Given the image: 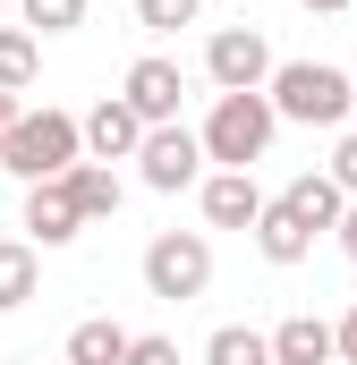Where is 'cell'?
Wrapping results in <instances>:
<instances>
[{"instance_id": "cell-3", "label": "cell", "mask_w": 357, "mask_h": 365, "mask_svg": "<svg viewBox=\"0 0 357 365\" xmlns=\"http://www.w3.org/2000/svg\"><path fill=\"white\" fill-rule=\"evenodd\" d=\"M69 162H86V145H77V110H26L17 128H9V145H0V170L9 179H26V187H43V179H60Z\"/></svg>"}, {"instance_id": "cell-1", "label": "cell", "mask_w": 357, "mask_h": 365, "mask_svg": "<svg viewBox=\"0 0 357 365\" xmlns=\"http://www.w3.org/2000/svg\"><path fill=\"white\" fill-rule=\"evenodd\" d=\"M264 102H272V119L341 128V119H349V68H332V60H272Z\"/></svg>"}, {"instance_id": "cell-12", "label": "cell", "mask_w": 357, "mask_h": 365, "mask_svg": "<svg viewBox=\"0 0 357 365\" xmlns=\"http://www.w3.org/2000/svg\"><path fill=\"white\" fill-rule=\"evenodd\" d=\"M272 365H332V323L323 314H289L281 331H264Z\"/></svg>"}, {"instance_id": "cell-11", "label": "cell", "mask_w": 357, "mask_h": 365, "mask_svg": "<svg viewBox=\"0 0 357 365\" xmlns=\"http://www.w3.org/2000/svg\"><path fill=\"white\" fill-rule=\"evenodd\" d=\"M60 187H69V204H77V221H86V230L119 212V170H111V162H69Z\"/></svg>"}, {"instance_id": "cell-25", "label": "cell", "mask_w": 357, "mask_h": 365, "mask_svg": "<svg viewBox=\"0 0 357 365\" xmlns=\"http://www.w3.org/2000/svg\"><path fill=\"white\" fill-rule=\"evenodd\" d=\"M17 119H26V102H17V93H0V145H9V128H17Z\"/></svg>"}, {"instance_id": "cell-16", "label": "cell", "mask_w": 357, "mask_h": 365, "mask_svg": "<svg viewBox=\"0 0 357 365\" xmlns=\"http://www.w3.org/2000/svg\"><path fill=\"white\" fill-rule=\"evenodd\" d=\"M119 357H128V331H119L111 314H94V323L69 331V365H119Z\"/></svg>"}, {"instance_id": "cell-15", "label": "cell", "mask_w": 357, "mask_h": 365, "mask_svg": "<svg viewBox=\"0 0 357 365\" xmlns=\"http://www.w3.org/2000/svg\"><path fill=\"white\" fill-rule=\"evenodd\" d=\"M34 289H43V255H34V238H0V314H17Z\"/></svg>"}, {"instance_id": "cell-10", "label": "cell", "mask_w": 357, "mask_h": 365, "mask_svg": "<svg viewBox=\"0 0 357 365\" xmlns=\"http://www.w3.org/2000/svg\"><path fill=\"white\" fill-rule=\"evenodd\" d=\"M272 204H281V212H289V221H298V230H315V238H323V230H332V221H341V204H349V195H341V187L323 179V170H298V179L281 187V195H272Z\"/></svg>"}, {"instance_id": "cell-14", "label": "cell", "mask_w": 357, "mask_h": 365, "mask_svg": "<svg viewBox=\"0 0 357 365\" xmlns=\"http://www.w3.org/2000/svg\"><path fill=\"white\" fill-rule=\"evenodd\" d=\"M256 255H264V264H306V255H315V230H298V221L264 195V212H256Z\"/></svg>"}, {"instance_id": "cell-13", "label": "cell", "mask_w": 357, "mask_h": 365, "mask_svg": "<svg viewBox=\"0 0 357 365\" xmlns=\"http://www.w3.org/2000/svg\"><path fill=\"white\" fill-rule=\"evenodd\" d=\"M26 230L43 238V247H69L86 221H77V204H69V187L60 179H43V187H26Z\"/></svg>"}, {"instance_id": "cell-17", "label": "cell", "mask_w": 357, "mask_h": 365, "mask_svg": "<svg viewBox=\"0 0 357 365\" xmlns=\"http://www.w3.org/2000/svg\"><path fill=\"white\" fill-rule=\"evenodd\" d=\"M34 68H43V43H34L26 26H0V93H26Z\"/></svg>"}, {"instance_id": "cell-20", "label": "cell", "mask_w": 357, "mask_h": 365, "mask_svg": "<svg viewBox=\"0 0 357 365\" xmlns=\"http://www.w3.org/2000/svg\"><path fill=\"white\" fill-rule=\"evenodd\" d=\"M204 17V0H136V26L145 34H178V26H196Z\"/></svg>"}, {"instance_id": "cell-21", "label": "cell", "mask_w": 357, "mask_h": 365, "mask_svg": "<svg viewBox=\"0 0 357 365\" xmlns=\"http://www.w3.org/2000/svg\"><path fill=\"white\" fill-rule=\"evenodd\" d=\"M119 365H178V340H162V331H128V357Z\"/></svg>"}, {"instance_id": "cell-27", "label": "cell", "mask_w": 357, "mask_h": 365, "mask_svg": "<svg viewBox=\"0 0 357 365\" xmlns=\"http://www.w3.org/2000/svg\"><path fill=\"white\" fill-rule=\"evenodd\" d=\"M349 110H357V77H349Z\"/></svg>"}, {"instance_id": "cell-2", "label": "cell", "mask_w": 357, "mask_h": 365, "mask_svg": "<svg viewBox=\"0 0 357 365\" xmlns=\"http://www.w3.org/2000/svg\"><path fill=\"white\" fill-rule=\"evenodd\" d=\"M272 102L264 93H213V119L196 128V145H204V162L213 170H256L272 153Z\"/></svg>"}, {"instance_id": "cell-22", "label": "cell", "mask_w": 357, "mask_h": 365, "mask_svg": "<svg viewBox=\"0 0 357 365\" xmlns=\"http://www.w3.org/2000/svg\"><path fill=\"white\" fill-rule=\"evenodd\" d=\"M323 179H332V187H341V195L357 204V128L341 136V145H332V170H323Z\"/></svg>"}, {"instance_id": "cell-8", "label": "cell", "mask_w": 357, "mask_h": 365, "mask_svg": "<svg viewBox=\"0 0 357 365\" xmlns=\"http://www.w3.org/2000/svg\"><path fill=\"white\" fill-rule=\"evenodd\" d=\"M77 145H86V162H128V153L145 145V119H136L119 93H102L86 119H77Z\"/></svg>"}, {"instance_id": "cell-9", "label": "cell", "mask_w": 357, "mask_h": 365, "mask_svg": "<svg viewBox=\"0 0 357 365\" xmlns=\"http://www.w3.org/2000/svg\"><path fill=\"white\" fill-rule=\"evenodd\" d=\"M196 195H204V221H213V230H256V212H264L256 170H204Z\"/></svg>"}, {"instance_id": "cell-23", "label": "cell", "mask_w": 357, "mask_h": 365, "mask_svg": "<svg viewBox=\"0 0 357 365\" xmlns=\"http://www.w3.org/2000/svg\"><path fill=\"white\" fill-rule=\"evenodd\" d=\"M332 365H357V306L332 323Z\"/></svg>"}, {"instance_id": "cell-5", "label": "cell", "mask_w": 357, "mask_h": 365, "mask_svg": "<svg viewBox=\"0 0 357 365\" xmlns=\"http://www.w3.org/2000/svg\"><path fill=\"white\" fill-rule=\"evenodd\" d=\"M128 162H136V179L154 187V195H178V187H196L204 179V145H196V128H145V145H136V153H128Z\"/></svg>"}, {"instance_id": "cell-18", "label": "cell", "mask_w": 357, "mask_h": 365, "mask_svg": "<svg viewBox=\"0 0 357 365\" xmlns=\"http://www.w3.org/2000/svg\"><path fill=\"white\" fill-rule=\"evenodd\" d=\"M204 365H272L264 331H247V323H221L213 340H204Z\"/></svg>"}, {"instance_id": "cell-24", "label": "cell", "mask_w": 357, "mask_h": 365, "mask_svg": "<svg viewBox=\"0 0 357 365\" xmlns=\"http://www.w3.org/2000/svg\"><path fill=\"white\" fill-rule=\"evenodd\" d=\"M332 238H341V255L357 264V204H341V221H332Z\"/></svg>"}, {"instance_id": "cell-6", "label": "cell", "mask_w": 357, "mask_h": 365, "mask_svg": "<svg viewBox=\"0 0 357 365\" xmlns=\"http://www.w3.org/2000/svg\"><path fill=\"white\" fill-rule=\"evenodd\" d=\"M204 77L221 93H264V77H272V43L256 34V26H221L213 43H204Z\"/></svg>"}, {"instance_id": "cell-19", "label": "cell", "mask_w": 357, "mask_h": 365, "mask_svg": "<svg viewBox=\"0 0 357 365\" xmlns=\"http://www.w3.org/2000/svg\"><path fill=\"white\" fill-rule=\"evenodd\" d=\"M26 9V34L43 43V34H77L86 26V0H17Z\"/></svg>"}, {"instance_id": "cell-4", "label": "cell", "mask_w": 357, "mask_h": 365, "mask_svg": "<svg viewBox=\"0 0 357 365\" xmlns=\"http://www.w3.org/2000/svg\"><path fill=\"white\" fill-rule=\"evenodd\" d=\"M145 289H154L162 306L204 297V289H213V238H204V230H162V238L145 247Z\"/></svg>"}, {"instance_id": "cell-28", "label": "cell", "mask_w": 357, "mask_h": 365, "mask_svg": "<svg viewBox=\"0 0 357 365\" xmlns=\"http://www.w3.org/2000/svg\"><path fill=\"white\" fill-rule=\"evenodd\" d=\"M17 365H26V357H17Z\"/></svg>"}, {"instance_id": "cell-7", "label": "cell", "mask_w": 357, "mask_h": 365, "mask_svg": "<svg viewBox=\"0 0 357 365\" xmlns=\"http://www.w3.org/2000/svg\"><path fill=\"white\" fill-rule=\"evenodd\" d=\"M119 102L145 119V128H171L178 102H187V77H178V60H162V51H145L136 68H128V86H119Z\"/></svg>"}, {"instance_id": "cell-26", "label": "cell", "mask_w": 357, "mask_h": 365, "mask_svg": "<svg viewBox=\"0 0 357 365\" xmlns=\"http://www.w3.org/2000/svg\"><path fill=\"white\" fill-rule=\"evenodd\" d=\"M306 9H323V17H341V9H349V0H306Z\"/></svg>"}]
</instances>
